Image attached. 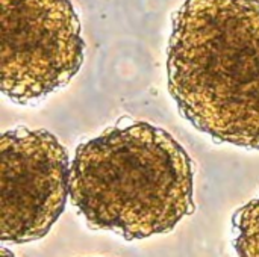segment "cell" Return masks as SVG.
<instances>
[{
	"mask_svg": "<svg viewBox=\"0 0 259 257\" xmlns=\"http://www.w3.org/2000/svg\"><path fill=\"white\" fill-rule=\"evenodd\" d=\"M232 227L237 254L259 257V197L250 200L234 214Z\"/></svg>",
	"mask_w": 259,
	"mask_h": 257,
	"instance_id": "cell-5",
	"label": "cell"
},
{
	"mask_svg": "<svg viewBox=\"0 0 259 257\" xmlns=\"http://www.w3.org/2000/svg\"><path fill=\"white\" fill-rule=\"evenodd\" d=\"M65 147L50 132L15 127L0 138V239L26 244L42 239L70 195Z\"/></svg>",
	"mask_w": 259,
	"mask_h": 257,
	"instance_id": "cell-4",
	"label": "cell"
},
{
	"mask_svg": "<svg viewBox=\"0 0 259 257\" xmlns=\"http://www.w3.org/2000/svg\"><path fill=\"white\" fill-rule=\"evenodd\" d=\"M167 80L193 127L259 150V0H185L173 15Z\"/></svg>",
	"mask_w": 259,
	"mask_h": 257,
	"instance_id": "cell-1",
	"label": "cell"
},
{
	"mask_svg": "<svg viewBox=\"0 0 259 257\" xmlns=\"http://www.w3.org/2000/svg\"><path fill=\"white\" fill-rule=\"evenodd\" d=\"M70 198L93 230L126 241L168 233L196 211L193 161L167 130L120 123L76 148Z\"/></svg>",
	"mask_w": 259,
	"mask_h": 257,
	"instance_id": "cell-2",
	"label": "cell"
},
{
	"mask_svg": "<svg viewBox=\"0 0 259 257\" xmlns=\"http://www.w3.org/2000/svg\"><path fill=\"white\" fill-rule=\"evenodd\" d=\"M2 92L17 105L42 100L79 73L80 21L70 0H0Z\"/></svg>",
	"mask_w": 259,
	"mask_h": 257,
	"instance_id": "cell-3",
	"label": "cell"
}]
</instances>
